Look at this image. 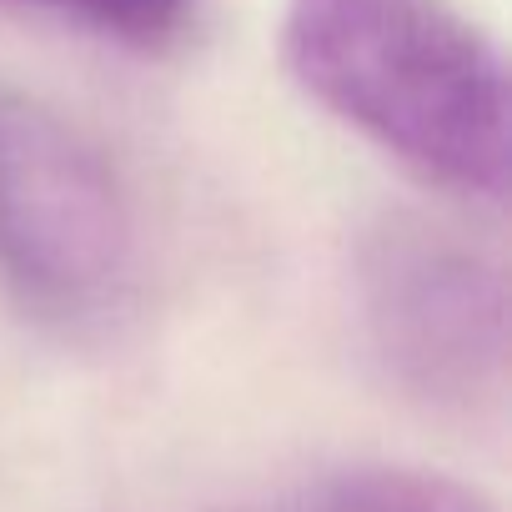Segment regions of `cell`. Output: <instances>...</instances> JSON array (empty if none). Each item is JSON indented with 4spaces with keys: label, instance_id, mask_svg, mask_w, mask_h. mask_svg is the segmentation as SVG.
Listing matches in <instances>:
<instances>
[{
    "label": "cell",
    "instance_id": "obj_1",
    "mask_svg": "<svg viewBox=\"0 0 512 512\" xmlns=\"http://www.w3.org/2000/svg\"><path fill=\"white\" fill-rule=\"evenodd\" d=\"M282 61L322 111L422 181L502 206L507 66L452 0H287Z\"/></svg>",
    "mask_w": 512,
    "mask_h": 512
},
{
    "label": "cell",
    "instance_id": "obj_2",
    "mask_svg": "<svg viewBox=\"0 0 512 512\" xmlns=\"http://www.w3.org/2000/svg\"><path fill=\"white\" fill-rule=\"evenodd\" d=\"M0 277L56 332L111 327L136 287V221L116 166L26 96H0Z\"/></svg>",
    "mask_w": 512,
    "mask_h": 512
},
{
    "label": "cell",
    "instance_id": "obj_3",
    "mask_svg": "<svg viewBox=\"0 0 512 512\" xmlns=\"http://www.w3.org/2000/svg\"><path fill=\"white\" fill-rule=\"evenodd\" d=\"M357 312L387 382L437 412H477L507 382V277L422 216H382L357 246Z\"/></svg>",
    "mask_w": 512,
    "mask_h": 512
},
{
    "label": "cell",
    "instance_id": "obj_4",
    "mask_svg": "<svg viewBox=\"0 0 512 512\" xmlns=\"http://www.w3.org/2000/svg\"><path fill=\"white\" fill-rule=\"evenodd\" d=\"M272 512H492L477 492L452 477L417 472V467H352L332 472Z\"/></svg>",
    "mask_w": 512,
    "mask_h": 512
},
{
    "label": "cell",
    "instance_id": "obj_5",
    "mask_svg": "<svg viewBox=\"0 0 512 512\" xmlns=\"http://www.w3.org/2000/svg\"><path fill=\"white\" fill-rule=\"evenodd\" d=\"M0 6L66 21V26H76L106 46L136 51V56H161L186 41L201 0H0Z\"/></svg>",
    "mask_w": 512,
    "mask_h": 512
}]
</instances>
